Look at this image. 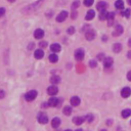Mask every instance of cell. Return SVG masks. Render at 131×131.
Instances as JSON below:
<instances>
[{
  "label": "cell",
  "mask_w": 131,
  "mask_h": 131,
  "mask_svg": "<svg viewBox=\"0 0 131 131\" xmlns=\"http://www.w3.org/2000/svg\"><path fill=\"white\" fill-rule=\"evenodd\" d=\"M36 96H37V91L36 90H31L25 95V98L28 101H32V100H34L36 98Z\"/></svg>",
  "instance_id": "6da1fadb"
},
{
  "label": "cell",
  "mask_w": 131,
  "mask_h": 131,
  "mask_svg": "<svg viewBox=\"0 0 131 131\" xmlns=\"http://www.w3.org/2000/svg\"><path fill=\"white\" fill-rule=\"evenodd\" d=\"M37 119H38V122H39L40 124H46V123L48 122V117H47V115L44 114V113H40V114L38 115V117H37Z\"/></svg>",
  "instance_id": "7a4b0ae2"
},
{
  "label": "cell",
  "mask_w": 131,
  "mask_h": 131,
  "mask_svg": "<svg viewBox=\"0 0 131 131\" xmlns=\"http://www.w3.org/2000/svg\"><path fill=\"white\" fill-rule=\"evenodd\" d=\"M75 57H76L77 60H82L84 58V50L81 49V48L77 49L75 51Z\"/></svg>",
  "instance_id": "3957f363"
},
{
  "label": "cell",
  "mask_w": 131,
  "mask_h": 131,
  "mask_svg": "<svg viewBox=\"0 0 131 131\" xmlns=\"http://www.w3.org/2000/svg\"><path fill=\"white\" fill-rule=\"evenodd\" d=\"M122 33H123V27H122L121 25H116L115 30H114V32H113V36L118 37V36L121 35Z\"/></svg>",
  "instance_id": "277c9868"
},
{
  "label": "cell",
  "mask_w": 131,
  "mask_h": 131,
  "mask_svg": "<svg viewBox=\"0 0 131 131\" xmlns=\"http://www.w3.org/2000/svg\"><path fill=\"white\" fill-rule=\"evenodd\" d=\"M85 37L88 41H92L95 38V31L94 30H88L85 33Z\"/></svg>",
  "instance_id": "5b68a950"
},
{
  "label": "cell",
  "mask_w": 131,
  "mask_h": 131,
  "mask_svg": "<svg viewBox=\"0 0 131 131\" xmlns=\"http://www.w3.org/2000/svg\"><path fill=\"white\" fill-rule=\"evenodd\" d=\"M130 94H131V89L129 87H125V88H123L121 90V96L124 97V98L129 97Z\"/></svg>",
  "instance_id": "8992f818"
},
{
  "label": "cell",
  "mask_w": 131,
  "mask_h": 131,
  "mask_svg": "<svg viewBox=\"0 0 131 131\" xmlns=\"http://www.w3.org/2000/svg\"><path fill=\"white\" fill-rule=\"evenodd\" d=\"M67 17H68V12L67 11H61L59 15L56 17V22H58V23L64 22V20L67 19Z\"/></svg>",
  "instance_id": "52a82bcc"
},
{
  "label": "cell",
  "mask_w": 131,
  "mask_h": 131,
  "mask_svg": "<svg viewBox=\"0 0 131 131\" xmlns=\"http://www.w3.org/2000/svg\"><path fill=\"white\" fill-rule=\"evenodd\" d=\"M57 91H58L57 87L54 86V85L49 86V87L47 88V92H48V94H49V95H56V94L57 93Z\"/></svg>",
  "instance_id": "ba28073f"
},
{
  "label": "cell",
  "mask_w": 131,
  "mask_h": 131,
  "mask_svg": "<svg viewBox=\"0 0 131 131\" xmlns=\"http://www.w3.org/2000/svg\"><path fill=\"white\" fill-rule=\"evenodd\" d=\"M43 36H44V31L42 29H37L34 33V37L36 39H42Z\"/></svg>",
  "instance_id": "9c48e42d"
},
{
  "label": "cell",
  "mask_w": 131,
  "mask_h": 131,
  "mask_svg": "<svg viewBox=\"0 0 131 131\" xmlns=\"http://www.w3.org/2000/svg\"><path fill=\"white\" fill-rule=\"evenodd\" d=\"M107 7H108V3L105 2V1H100V2L97 3V5H96V8H97L99 11L107 9Z\"/></svg>",
  "instance_id": "30bf717a"
},
{
  "label": "cell",
  "mask_w": 131,
  "mask_h": 131,
  "mask_svg": "<svg viewBox=\"0 0 131 131\" xmlns=\"http://www.w3.org/2000/svg\"><path fill=\"white\" fill-rule=\"evenodd\" d=\"M80 102H81V99L78 97V96H73V97L71 98V105L73 107H77L80 105Z\"/></svg>",
  "instance_id": "8fae6325"
},
{
  "label": "cell",
  "mask_w": 131,
  "mask_h": 131,
  "mask_svg": "<svg viewBox=\"0 0 131 131\" xmlns=\"http://www.w3.org/2000/svg\"><path fill=\"white\" fill-rule=\"evenodd\" d=\"M113 63H114L113 58L110 57V56H108V57L105 58V63H103V66H105V68L107 69V68H110V67H111V66L113 65Z\"/></svg>",
  "instance_id": "7c38bea8"
},
{
  "label": "cell",
  "mask_w": 131,
  "mask_h": 131,
  "mask_svg": "<svg viewBox=\"0 0 131 131\" xmlns=\"http://www.w3.org/2000/svg\"><path fill=\"white\" fill-rule=\"evenodd\" d=\"M84 121H85V117H75L73 119V122L76 124V125H81Z\"/></svg>",
  "instance_id": "4fadbf2b"
},
{
  "label": "cell",
  "mask_w": 131,
  "mask_h": 131,
  "mask_svg": "<svg viewBox=\"0 0 131 131\" xmlns=\"http://www.w3.org/2000/svg\"><path fill=\"white\" fill-rule=\"evenodd\" d=\"M57 105H58V98H56V97L49 98V100H48V106H50V107H56Z\"/></svg>",
  "instance_id": "5bb4252c"
},
{
  "label": "cell",
  "mask_w": 131,
  "mask_h": 131,
  "mask_svg": "<svg viewBox=\"0 0 131 131\" xmlns=\"http://www.w3.org/2000/svg\"><path fill=\"white\" fill-rule=\"evenodd\" d=\"M59 125H60V119L57 118V117L56 118H53L51 121V126L53 128H57V127H59Z\"/></svg>",
  "instance_id": "9a60e30c"
},
{
  "label": "cell",
  "mask_w": 131,
  "mask_h": 131,
  "mask_svg": "<svg viewBox=\"0 0 131 131\" xmlns=\"http://www.w3.org/2000/svg\"><path fill=\"white\" fill-rule=\"evenodd\" d=\"M94 16H95L94 10L90 9V10H88V11H87L86 17H85V19H86V20H90V19H92L94 18Z\"/></svg>",
  "instance_id": "2e32d148"
},
{
  "label": "cell",
  "mask_w": 131,
  "mask_h": 131,
  "mask_svg": "<svg viewBox=\"0 0 131 131\" xmlns=\"http://www.w3.org/2000/svg\"><path fill=\"white\" fill-rule=\"evenodd\" d=\"M35 57L37 58V59H40V58H42L43 57V56H44V51L42 50V48L41 49H37V50H35Z\"/></svg>",
  "instance_id": "e0dca14e"
},
{
  "label": "cell",
  "mask_w": 131,
  "mask_h": 131,
  "mask_svg": "<svg viewBox=\"0 0 131 131\" xmlns=\"http://www.w3.org/2000/svg\"><path fill=\"white\" fill-rule=\"evenodd\" d=\"M50 49H51L53 52H59V51H60V45H59V44H57V43L51 44Z\"/></svg>",
  "instance_id": "ac0fdd59"
},
{
  "label": "cell",
  "mask_w": 131,
  "mask_h": 131,
  "mask_svg": "<svg viewBox=\"0 0 131 131\" xmlns=\"http://www.w3.org/2000/svg\"><path fill=\"white\" fill-rule=\"evenodd\" d=\"M72 107H69V106H66L65 108H64V110H63V113L66 115V116H70L71 114H72Z\"/></svg>",
  "instance_id": "d6986e66"
},
{
  "label": "cell",
  "mask_w": 131,
  "mask_h": 131,
  "mask_svg": "<svg viewBox=\"0 0 131 131\" xmlns=\"http://www.w3.org/2000/svg\"><path fill=\"white\" fill-rule=\"evenodd\" d=\"M108 15H109V12L107 11V9L101 10V11H100V15H99V19H100V20H105V19H108Z\"/></svg>",
  "instance_id": "ffe728a7"
},
{
  "label": "cell",
  "mask_w": 131,
  "mask_h": 131,
  "mask_svg": "<svg viewBox=\"0 0 131 131\" xmlns=\"http://www.w3.org/2000/svg\"><path fill=\"white\" fill-rule=\"evenodd\" d=\"M121 49H122V45H121V44L116 43V44H114V45H113V51H114V52L118 53V52H120V51H121Z\"/></svg>",
  "instance_id": "44dd1931"
},
{
  "label": "cell",
  "mask_w": 131,
  "mask_h": 131,
  "mask_svg": "<svg viewBox=\"0 0 131 131\" xmlns=\"http://www.w3.org/2000/svg\"><path fill=\"white\" fill-rule=\"evenodd\" d=\"M115 19V13L114 12H110L109 15H108V20H109V26H112V23H113V20Z\"/></svg>",
  "instance_id": "7402d4cb"
},
{
  "label": "cell",
  "mask_w": 131,
  "mask_h": 131,
  "mask_svg": "<svg viewBox=\"0 0 131 131\" xmlns=\"http://www.w3.org/2000/svg\"><path fill=\"white\" fill-rule=\"evenodd\" d=\"M50 82L52 84H58L60 82V78L58 77V76H52V77L50 78Z\"/></svg>",
  "instance_id": "603a6c76"
},
{
  "label": "cell",
  "mask_w": 131,
  "mask_h": 131,
  "mask_svg": "<svg viewBox=\"0 0 131 131\" xmlns=\"http://www.w3.org/2000/svg\"><path fill=\"white\" fill-rule=\"evenodd\" d=\"M121 115H122L123 118H128V117L131 115V110H129V109H127V110H123L122 113H121Z\"/></svg>",
  "instance_id": "cb8c5ba5"
},
{
  "label": "cell",
  "mask_w": 131,
  "mask_h": 131,
  "mask_svg": "<svg viewBox=\"0 0 131 131\" xmlns=\"http://www.w3.org/2000/svg\"><path fill=\"white\" fill-rule=\"evenodd\" d=\"M115 6L118 9H122L124 7V2H123V0H117L116 3H115Z\"/></svg>",
  "instance_id": "d4e9b609"
},
{
  "label": "cell",
  "mask_w": 131,
  "mask_h": 131,
  "mask_svg": "<svg viewBox=\"0 0 131 131\" xmlns=\"http://www.w3.org/2000/svg\"><path fill=\"white\" fill-rule=\"evenodd\" d=\"M58 60V57L56 54H50L49 56V61L50 63H56V61Z\"/></svg>",
  "instance_id": "484cf974"
},
{
  "label": "cell",
  "mask_w": 131,
  "mask_h": 131,
  "mask_svg": "<svg viewBox=\"0 0 131 131\" xmlns=\"http://www.w3.org/2000/svg\"><path fill=\"white\" fill-rule=\"evenodd\" d=\"M85 121H87L88 123H91L93 121V116L91 114H88L86 117H85Z\"/></svg>",
  "instance_id": "4316f807"
},
{
  "label": "cell",
  "mask_w": 131,
  "mask_h": 131,
  "mask_svg": "<svg viewBox=\"0 0 131 131\" xmlns=\"http://www.w3.org/2000/svg\"><path fill=\"white\" fill-rule=\"evenodd\" d=\"M79 5H80V1H79V0H76V1L73 2V4H72V8H73V9L78 8V7H79Z\"/></svg>",
  "instance_id": "83f0119b"
},
{
  "label": "cell",
  "mask_w": 131,
  "mask_h": 131,
  "mask_svg": "<svg viewBox=\"0 0 131 131\" xmlns=\"http://www.w3.org/2000/svg\"><path fill=\"white\" fill-rule=\"evenodd\" d=\"M93 4V0H84V5L89 7V6H91Z\"/></svg>",
  "instance_id": "f1b7e54d"
},
{
  "label": "cell",
  "mask_w": 131,
  "mask_h": 131,
  "mask_svg": "<svg viewBox=\"0 0 131 131\" xmlns=\"http://www.w3.org/2000/svg\"><path fill=\"white\" fill-rule=\"evenodd\" d=\"M123 15L125 16L126 18H129V17H130V15H131V9H130V8H127L126 10H124Z\"/></svg>",
  "instance_id": "f546056e"
},
{
  "label": "cell",
  "mask_w": 131,
  "mask_h": 131,
  "mask_svg": "<svg viewBox=\"0 0 131 131\" xmlns=\"http://www.w3.org/2000/svg\"><path fill=\"white\" fill-rule=\"evenodd\" d=\"M39 46H40V48H42V49H43V48H45L47 46V42H45V41H41Z\"/></svg>",
  "instance_id": "4dcf8cb0"
},
{
  "label": "cell",
  "mask_w": 131,
  "mask_h": 131,
  "mask_svg": "<svg viewBox=\"0 0 131 131\" xmlns=\"http://www.w3.org/2000/svg\"><path fill=\"white\" fill-rule=\"evenodd\" d=\"M75 33V28L74 27H70V28L68 29V34H70V35H72V34Z\"/></svg>",
  "instance_id": "1f68e13d"
},
{
  "label": "cell",
  "mask_w": 131,
  "mask_h": 131,
  "mask_svg": "<svg viewBox=\"0 0 131 131\" xmlns=\"http://www.w3.org/2000/svg\"><path fill=\"white\" fill-rule=\"evenodd\" d=\"M89 66H90L91 68H95L96 67V61L95 60H90L89 61Z\"/></svg>",
  "instance_id": "d6a6232c"
},
{
  "label": "cell",
  "mask_w": 131,
  "mask_h": 131,
  "mask_svg": "<svg viewBox=\"0 0 131 131\" xmlns=\"http://www.w3.org/2000/svg\"><path fill=\"white\" fill-rule=\"evenodd\" d=\"M5 13V8H3V7H0V17H2L3 15Z\"/></svg>",
  "instance_id": "836d02e7"
},
{
  "label": "cell",
  "mask_w": 131,
  "mask_h": 131,
  "mask_svg": "<svg viewBox=\"0 0 131 131\" xmlns=\"http://www.w3.org/2000/svg\"><path fill=\"white\" fill-rule=\"evenodd\" d=\"M5 96V92L4 90H0V98H3Z\"/></svg>",
  "instance_id": "e575fe53"
},
{
  "label": "cell",
  "mask_w": 131,
  "mask_h": 131,
  "mask_svg": "<svg viewBox=\"0 0 131 131\" xmlns=\"http://www.w3.org/2000/svg\"><path fill=\"white\" fill-rule=\"evenodd\" d=\"M76 18H77V11H73L72 12V19H75Z\"/></svg>",
  "instance_id": "d590c367"
},
{
  "label": "cell",
  "mask_w": 131,
  "mask_h": 131,
  "mask_svg": "<svg viewBox=\"0 0 131 131\" xmlns=\"http://www.w3.org/2000/svg\"><path fill=\"white\" fill-rule=\"evenodd\" d=\"M103 56H103L102 53H100V54H98V56H97V59L98 60H102L103 59Z\"/></svg>",
  "instance_id": "8d00e7d4"
},
{
  "label": "cell",
  "mask_w": 131,
  "mask_h": 131,
  "mask_svg": "<svg viewBox=\"0 0 131 131\" xmlns=\"http://www.w3.org/2000/svg\"><path fill=\"white\" fill-rule=\"evenodd\" d=\"M127 79H128L129 81H131V71H129V72L127 73Z\"/></svg>",
  "instance_id": "74e56055"
},
{
  "label": "cell",
  "mask_w": 131,
  "mask_h": 131,
  "mask_svg": "<svg viewBox=\"0 0 131 131\" xmlns=\"http://www.w3.org/2000/svg\"><path fill=\"white\" fill-rule=\"evenodd\" d=\"M127 56H128L129 58H131V50H129V51H128V53H127Z\"/></svg>",
  "instance_id": "f35d334b"
},
{
  "label": "cell",
  "mask_w": 131,
  "mask_h": 131,
  "mask_svg": "<svg viewBox=\"0 0 131 131\" xmlns=\"http://www.w3.org/2000/svg\"><path fill=\"white\" fill-rule=\"evenodd\" d=\"M128 45H129V46H130V47H131V39H130V40H129V42H128Z\"/></svg>",
  "instance_id": "ab89813d"
},
{
  "label": "cell",
  "mask_w": 131,
  "mask_h": 131,
  "mask_svg": "<svg viewBox=\"0 0 131 131\" xmlns=\"http://www.w3.org/2000/svg\"><path fill=\"white\" fill-rule=\"evenodd\" d=\"M127 2H128L129 5H131V0H127Z\"/></svg>",
  "instance_id": "60d3db41"
},
{
  "label": "cell",
  "mask_w": 131,
  "mask_h": 131,
  "mask_svg": "<svg viewBox=\"0 0 131 131\" xmlns=\"http://www.w3.org/2000/svg\"><path fill=\"white\" fill-rule=\"evenodd\" d=\"M8 1H9V2H15L16 0H8Z\"/></svg>",
  "instance_id": "b9f144b4"
},
{
  "label": "cell",
  "mask_w": 131,
  "mask_h": 131,
  "mask_svg": "<svg viewBox=\"0 0 131 131\" xmlns=\"http://www.w3.org/2000/svg\"><path fill=\"white\" fill-rule=\"evenodd\" d=\"M130 123H131V122H130Z\"/></svg>",
  "instance_id": "7bdbcfd3"
}]
</instances>
